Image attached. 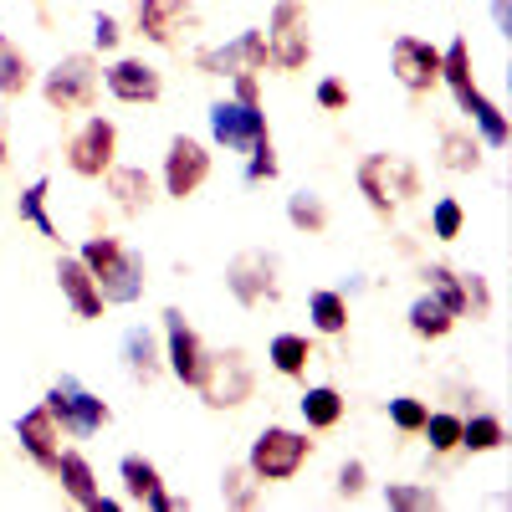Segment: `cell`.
Segmentation results:
<instances>
[{"instance_id":"6da1fadb","label":"cell","mask_w":512,"mask_h":512,"mask_svg":"<svg viewBox=\"0 0 512 512\" xmlns=\"http://www.w3.org/2000/svg\"><path fill=\"white\" fill-rule=\"evenodd\" d=\"M77 262L93 272L98 292H103V303H139L144 297V256L139 251H128L118 236H88L77 251Z\"/></svg>"},{"instance_id":"7a4b0ae2","label":"cell","mask_w":512,"mask_h":512,"mask_svg":"<svg viewBox=\"0 0 512 512\" xmlns=\"http://www.w3.org/2000/svg\"><path fill=\"white\" fill-rule=\"evenodd\" d=\"M359 190H364V200L379 210V216H395L410 195H420V175H415V164L400 159V154H369L359 164Z\"/></svg>"},{"instance_id":"3957f363","label":"cell","mask_w":512,"mask_h":512,"mask_svg":"<svg viewBox=\"0 0 512 512\" xmlns=\"http://www.w3.org/2000/svg\"><path fill=\"white\" fill-rule=\"evenodd\" d=\"M195 390H200V400L210 410H236V405L251 400L256 374H251V364H246L241 349H221V354H205V369L195 379Z\"/></svg>"},{"instance_id":"277c9868","label":"cell","mask_w":512,"mask_h":512,"mask_svg":"<svg viewBox=\"0 0 512 512\" xmlns=\"http://www.w3.org/2000/svg\"><path fill=\"white\" fill-rule=\"evenodd\" d=\"M262 36H267V62L272 67H282V72L308 67V57H313V26H308L303 0H277Z\"/></svg>"},{"instance_id":"5b68a950","label":"cell","mask_w":512,"mask_h":512,"mask_svg":"<svg viewBox=\"0 0 512 512\" xmlns=\"http://www.w3.org/2000/svg\"><path fill=\"white\" fill-rule=\"evenodd\" d=\"M308 456H313V441H308V436L287 431V425H267V431L251 441L246 466H251V472L262 477V482H287V477L303 472Z\"/></svg>"},{"instance_id":"8992f818","label":"cell","mask_w":512,"mask_h":512,"mask_svg":"<svg viewBox=\"0 0 512 512\" xmlns=\"http://www.w3.org/2000/svg\"><path fill=\"white\" fill-rule=\"evenodd\" d=\"M98 82H103L98 62H93L88 52H72V57H62V62L47 72L41 93H47V103H52L57 113H82V108H93Z\"/></svg>"},{"instance_id":"52a82bcc","label":"cell","mask_w":512,"mask_h":512,"mask_svg":"<svg viewBox=\"0 0 512 512\" xmlns=\"http://www.w3.org/2000/svg\"><path fill=\"white\" fill-rule=\"evenodd\" d=\"M47 410H52V420L62 425V431H72V436H98L103 425L113 420V410L93 390H82L72 374H62L52 390H47Z\"/></svg>"},{"instance_id":"ba28073f","label":"cell","mask_w":512,"mask_h":512,"mask_svg":"<svg viewBox=\"0 0 512 512\" xmlns=\"http://www.w3.org/2000/svg\"><path fill=\"white\" fill-rule=\"evenodd\" d=\"M226 287L241 308H267L282 297V282H277V256L267 251H241L236 262L226 267Z\"/></svg>"},{"instance_id":"9c48e42d","label":"cell","mask_w":512,"mask_h":512,"mask_svg":"<svg viewBox=\"0 0 512 512\" xmlns=\"http://www.w3.org/2000/svg\"><path fill=\"white\" fill-rule=\"evenodd\" d=\"M134 26L154 47H185V36L200 26V11L190 0H139L134 6Z\"/></svg>"},{"instance_id":"30bf717a","label":"cell","mask_w":512,"mask_h":512,"mask_svg":"<svg viewBox=\"0 0 512 512\" xmlns=\"http://www.w3.org/2000/svg\"><path fill=\"white\" fill-rule=\"evenodd\" d=\"M113 154H118V128L108 118H88L77 128V139L67 144V169L82 175V180H103Z\"/></svg>"},{"instance_id":"8fae6325","label":"cell","mask_w":512,"mask_h":512,"mask_svg":"<svg viewBox=\"0 0 512 512\" xmlns=\"http://www.w3.org/2000/svg\"><path fill=\"white\" fill-rule=\"evenodd\" d=\"M390 67L400 77V88L405 93H431L436 82H441V52L431 47V41H420V36H395V47H390Z\"/></svg>"},{"instance_id":"7c38bea8","label":"cell","mask_w":512,"mask_h":512,"mask_svg":"<svg viewBox=\"0 0 512 512\" xmlns=\"http://www.w3.org/2000/svg\"><path fill=\"white\" fill-rule=\"evenodd\" d=\"M195 67L205 77H236V72H262L267 67V36L262 31H241L226 47H205L195 52Z\"/></svg>"},{"instance_id":"4fadbf2b","label":"cell","mask_w":512,"mask_h":512,"mask_svg":"<svg viewBox=\"0 0 512 512\" xmlns=\"http://www.w3.org/2000/svg\"><path fill=\"white\" fill-rule=\"evenodd\" d=\"M205 180H210V154H205V144L190 139V134L169 139V154H164V190L175 195V200H190Z\"/></svg>"},{"instance_id":"5bb4252c","label":"cell","mask_w":512,"mask_h":512,"mask_svg":"<svg viewBox=\"0 0 512 512\" xmlns=\"http://www.w3.org/2000/svg\"><path fill=\"white\" fill-rule=\"evenodd\" d=\"M164 369L175 374L180 384H195L200 369H205V344H200V333L185 323L180 308H164Z\"/></svg>"},{"instance_id":"9a60e30c","label":"cell","mask_w":512,"mask_h":512,"mask_svg":"<svg viewBox=\"0 0 512 512\" xmlns=\"http://www.w3.org/2000/svg\"><path fill=\"white\" fill-rule=\"evenodd\" d=\"M210 134H216V144H226V149H236V154L251 149L256 139H272V134H267V113L256 108V103H241V98L210 108Z\"/></svg>"},{"instance_id":"2e32d148","label":"cell","mask_w":512,"mask_h":512,"mask_svg":"<svg viewBox=\"0 0 512 512\" xmlns=\"http://www.w3.org/2000/svg\"><path fill=\"white\" fill-rule=\"evenodd\" d=\"M118 477H123L128 502H144V507H154V512H185V507H190V497L164 492L159 466H154V461H144V456H123V461H118Z\"/></svg>"},{"instance_id":"e0dca14e","label":"cell","mask_w":512,"mask_h":512,"mask_svg":"<svg viewBox=\"0 0 512 512\" xmlns=\"http://www.w3.org/2000/svg\"><path fill=\"white\" fill-rule=\"evenodd\" d=\"M103 82H108V93H113L118 103H154V98L164 93L159 67L144 62V57H118V62L103 72Z\"/></svg>"},{"instance_id":"ac0fdd59","label":"cell","mask_w":512,"mask_h":512,"mask_svg":"<svg viewBox=\"0 0 512 512\" xmlns=\"http://www.w3.org/2000/svg\"><path fill=\"white\" fill-rule=\"evenodd\" d=\"M16 441H21V451L41 466V472H57V456H62V425L52 420V410L47 405H36V410H26L21 420H16Z\"/></svg>"},{"instance_id":"d6986e66","label":"cell","mask_w":512,"mask_h":512,"mask_svg":"<svg viewBox=\"0 0 512 512\" xmlns=\"http://www.w3.org/2000/svg\"><path fill=\"white\" fill-rule=\"evenodd\" d=\"M52 477L62 482V492H67L77 507H88V512H113V507H118L113 497L98 492V477H93V466H88V456H82V451H62Z\"/></svg>"},{"instance_id":"ffe728a7","label":"cell","mask_w":512,"mask_h":512,"mask_svg":"<svg viewBox=\"0 0 512 512\" xmlns=\"http://www.w3.org/2000/svg\"><path fill=\"white\" fill-rule=\"evenodd\" d=\"M57 287H62V297L72 303V313L82 318V323H93V318H103V292H98V282H93V272L77 262V256H62L57 262Z\"/></svg>"},{"instance_id":"44dd1931","label":"cell","mask_w":512,"mask_h":512,"mask_svg":"<svg viewBox=\"0 0 512 512\" xmlns=\"http://www.w3.org/2000/svg\"><path fill=\"white\" fill-rule=\"evenodd\" d=\"M108 195H113V205L123 210V216L149 210V200H154L149 169H139V164H108Z\"/></svg>"},{"instance_id":"7402d4cb","label":"cell","mask_w":512,"mask_h":512,"mask_svg":"<svg viewBox=\"0 0 512 512\" xmlns=\"http://www.w3.org/2000/svg\"><path fill=\"white\" fill-rule=\"evenodd\" d=\"M123 369H128V379H139V384H154L164 374V354H159L154 333L144 323L123 333Z\"/></svg>"},{"instance_id":"603a6c76","label":"cell","mask_w":512,"mask_h":512,"mask_svg":"<svg viewBox=\"0 0 512 512\" xmlns=\"http://www.w3.org/2000/svg\"><path fill=\"white\" fill-rule=\"evenodd\" d=\"M405 318H410V333H415V338H446V333L456 328V313L441 303L436 292H420Z\"/></svg>"},{"instance_id":"cb8c5ba5","label":"cell","mask_w":512,"mask_h":512,"mask_svg":"<svg viewBox=\"0 0 512 512\" xmlns=\"http://www.w3.org/2000/svg\"><path fill=\"white\" fill-rule=\"evenodd\" d=\"M441 82L456 93V103H466L477 93V77H472V47H466V36H456L451 47L441 52Z\"/></svg>"},{"instance_id":"d4e9b609","label":"cell","mask_w":512,"mask_h":512,"mask_svg":"<svg viewBox=\"0 0 512 512\" xmlns=\"http://www.w3.org/2000/svg\"><path fill=\"white\" fill-rule=\"evenodd\" d=\"M461 113H466V118H472V123L482 128V144H492V149H502V144L512 139V128H507V113H502V108H497V103H492V98H487L482 88H477L472 98H466V103H461Z\"/></svg>"},{"instance_id":"484cf974","label":"cell","mask_w":512,"mask_h":512,"mask_svg":"<svg viewBox=\"0 0 512 512\" xmlns=\"http://www.w3.org/2000/svg\"><path fill=\"white\" fill-rule=\"evenodd\" d=\"M267 359H272V369H277V374L303 379V374H308V364H313V344H308L303 333H277V338H272V349H267Z\"/></svg>"},{"instance_id":"4316f807","label":"cell","mask_w":512,"mask_h":512,"mask_svg":"<svg viewBox=\"0 0 512 512\" xmlns=\"http://www.w3.org/2000/svg\"><path fill=\"white\" fill-rule=\"evenodd\" d=\"M297 410H303V420L313 431H333V425L344 420V395H338L333 384H313V390L297 400Z\"/></svg>"},{"instance_id":"83f0119b","label":"cell","mask_w":512,"mask_h":512,"mask_svg":"<svg viewBox=\"0 0 512 512\" xmlns=\"http://www.w3.org/2000/svg\"><path fill=\"white\" fill-rule=\"evenodd\" d=\"M441 164L456 169V175H477L482 169V144L466 134V128H446L441 134Z\"/></svg>"},{"instance_id":"f1b7e54d","label":"cell","mask_w":512,"mask_h":512,"mask_svg":"<svg viewBox=\"0 0 512 512\" xmlns=\"http://www.w3.org/2000/svg\"><path fill=\"white\" fill-rule=\"evenodd\" d=\"M308 318H313L318 333L338 338V333L349 328V297H344V292H328V287L313 292V297H308Z\"/></svg>"},{"instance_id":"f546056e","label":"cell","mask_w":512,"mask_h":512,"mask_svg":"<svg viewBox=\"0 0 512 512\" xmlns=\"http://www.w3.org/2000/svg\"><path fill=\"white\" fill-rule=\"evenodd\" d=\"M31 88V62L11 36H0V98H21Z\"/></svg>"},{"instance_id":"4dcf8cb0","label":"cell","mask_w":512,"mask_h":512,"mask_svg":"<svg viewBox=\"0 0 512 512\" xmlns=\"http://www.w3.org/2000/svg\"><path fill=\"white\" fill-rule=\"evenodd\" d=\"M47 195H52V185H47V180L26 185V190H21V200H16V216H21L26 226H36L47 241H62V236H57V221L47 216Z\"/></svg>"},{"instance_id":"1f68e13d","label":"cell","mask_w":512,"mask_h":512,"mask_svg":"<svg viewBox=\"0 0 512 512\" xmlns=\"http://www.w3.org/2000/svg\"><path fill=\"white\" fill-rule=\"evenodd\" d=\"M287 221H292L297 231H308V236H323V231H328V205H323V195H313V190L287 195Z\"/></svg>"},{"instance_id":"d6a6232c","label":"cell","mask_w":512,"mask_h":512,"mask_svg":"<svg viewBox=\"0 0 512 512\" xmlns=\"http://www.w3.org/2000/svg\"><path fill=\"white\" fill-rule=\"evenodd\" d=\"M262 477H256L251 472V466H226V477H221V497H226V507H256V502H262Z\"/></svg>"},{"instance_id":"836d02e7","label":"cell","mask_w":512,"mask_h":512,"mask_svg":"<svg viewBox=\"0 0 512 512\" xmlns=\"http://www.w3.org/2000/svg\"><path fill=\"white\" fill-rule=\"evenodd\" d=\"M507 441L502 431V420L497 415H472V420H461V451H472V456H487Z\"/></svg>"},{"instance_id":"e575fe53","label":"cell","mask_w":512,"mask_h":512,"mask_svg":"<svg viewBox=\"0 0 512 512\" xmlns=\"http://www.w3.org/2000/svg\"><path fill=\"white\" fill-rule=\"evenodd\" d=\"M425 292H436L441 297V303L456 313V318H466V297H461V277L451 272V267H425Z\"/></svg>"},{"instance_id":"d590c367","label":"cell","mask_w":512,"mask_h":512,"mask_svg":"<svg viewBox=\"0 0 512 512\" xmlns=\"http://www.w3.org/2000/svg\"><path fill=\"white\" fill-rule=\"evenodd\" d=\"M436 502L441 497L431 487H415V482H390V487H384V507H395V512H425Z\"/></svg>"},{"instance_id":"8d00e7d4","label":"cell","mask_w":512,"mask_h":512,"mask_svg":"<svg viewBox=\"0 0 512 512\" xmlns=\"http://www.w3.org/2000/svg\"><path fill=\"white\" fill-rule=\"evenodd\" d=\"M461 226H466V210H461V200L441 195V200L431 205V236H436V241H456V236H461Z\"/></svg>"},{"instance_id":"74e56055","label":"cell","mask_w":512,"mask_h":512,"mask_svg":"<svg viewBox=\"0 0 512 512\" xmlns=\"http://www.w3.org/2000/svg\"><path fill=\"white\" fill-rule=\"evenodd\" d=\"M425 441H431V451H441V456H451L456 446H461V420L456 415H425Z\"/></svg>"},{"instance_id":"f35d334b","label":"cell","mask_w":512,"mask_h":512,"mask_svg":"<svg viewBox=\"0 0 512 512\" xmlns=\"http://www.w3.org/2000/svg\"><path fill=\"white\" fill-rule=\"evenodd\" d=\"M251 159H246V185H262V180H277V149H272V139H256L251 149H246Z\"/></svg>"},{"instance_id":"ab89813d","label":"cell","mask_w":512,"mask_h":512,"mask_svg":"<svg viewBox=\"0 0 512 512\" xmlns=\"http://www.w3.org/2000/svg\"><path fill=\"white\" fill-rule=\"evenodd\" d=\"M425 400H415V395H400V400H390V425L395 431H405V436H415L420 425H425Z\"/></svg>"},{"instance_id":"60d3db41","label":"cell","mask_w":512,"mask_h":512,"mask_svg":"<svg viewBox=\"0 0 512 512\" xmlns=\"http://www.w3.org/2000/svg\"><path fill=\"white\" fill-rule=\"evenodd\" d=\"M461 297H466V313L472 318H487L492 313V287H487V277H461Z\"/></svg>"},{"instance_id":"b9f144b4","label":"cell","mask_w":512,"mask_h":512,"mask_svg":"<svg viewBox=\"0 0 512 512\" xmlns=\"http://www.w3.org/2000/svg\"><path fill=\"white\" fill-rule=\"evenodd\" d=\"M364 487H369L364 461H344V466H338V492H344V497H359Z\"/></svg>"},{"instance_id":"7bdbcfd3","label":"cell","mask_w":512,"mask_h":512,"mask_svg":"<svg viewBox=\"0 0 512 512\" xmlns=\"http://www.w3.org/2000/svg\"><path fill=\"white\" fill-rule=\"evenodd\" d=\"M318 108H328V113L349 108V88H344L338 77H323V82H318Z\"/></svg>"},{"instance_id":"ee69618b","label":"cell","mask_w":512,"mask_h":512,"mask_svg":"<svg viewBox=\"0 0 512 512\" xmlns=\"http://www.w3.org/2000/svg\"><path fill=\"white\" fill-rule=\"evenodd\" d=\"M118 36H123V31H118V21H113V16H98V21H93V41H98L103 52H113V47H118Z\"/></svg>"},{"instance_id":"f6af8a7d","label":"cell","mask_w":512,"mask_h":512,"mask_svg":"<svg viewBox=\"0 0 512 512\" xmlns=\"http://www.w3.org/2000/svg\"><path fill=\"white\" fill-rule=\"evenodd\" d=\"M62 11H67V0H36V21H41V26H57Z\"/></svg>"},{"instance_id":"bcb514c9","label":"cell","mask_w":512,"mask_h":512,"mask_svg":"<svg viewBox=\"0 0 512 512\" xmlns=\"http://www.w3.org/2000/svg\"><path fill=\"white\" fill-rule=\"evenodd\" d=\"M236 98H241V103H256V108H262V98H256V72H236Z\"/></svg>"},{"instance_id":"7dc6e473","label":"cell","mask_w":512,"mask_h":512,"mask_svg":"<svg viewBox=\"0 0 512 512\" xmlns=\"http://www.w3.org/2000/svg\"><path fill=\"white\" fill-rule=\"evenodd\" d=\"M492 21H497V31H502V36L512 31V0H492Z\"/></svg>"},{"instance_id":"c3c4849f","label":"cell","mask_w":512,"mask_h":512,"mask_svg":"<svg viewBox=\"0 0 512 512\" xmlns=\"http://www.w3.org/2000/svg\"><path fill=\"white\" fill-rule=\"evenodd\" d=\"M11 164V149H6V128H0V169Z\"/></svg>"}]
</instances>
